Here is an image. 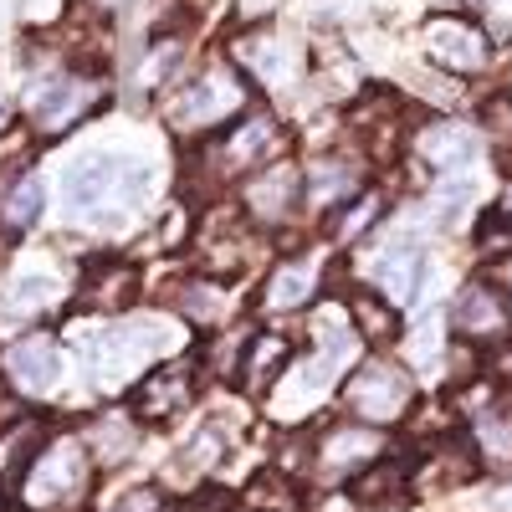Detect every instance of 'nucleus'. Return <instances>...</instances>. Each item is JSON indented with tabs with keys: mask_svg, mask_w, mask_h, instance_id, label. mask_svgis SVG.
I'll list each match as a JSON object with an SVG mask.
<instances>
[{
	"mask_svg": "<svg viewBox=\"0 0 512 512\" xmlns=\"http://www.w3.org/2000/svg\"><path fill=\"white\" fill-rule=\"evenodd\" d=\"M67 205L72 216L82 221H98L113 226L149 195V164L139 159H118V154H93V159H77L67 169Z\"/></svg>",
	"mask_w": 512,
	"mask_h": 512,
	"instance_id": "obj_1",
	"label": "nucleus"
},
{
	"mask_svg": "<svg viewBox=\"0 0 512 512\" xmlns=\"http://www.w3.org/2000/svg\"><path fill=\"white\" fill-rule=\"evenodd\" d=\"M88 446L82 441H57L47 451H36L26 466V507L31 512H72L82 497H88Z\"/></svg>",
	"mask_w": 512,
	"mask_h": 512,
	"instance_id": "obj_2",
	"label": "nucleus"
},
{
	"mask_svg": "<svg viewBox=\"0 0 512 512\" xmlns=\"http://www.w3.org/2000/svg\"><path fill=\"white\" fill-rule=\"evenodd\" d=\"M349 410L364 420V425H390L410 410V374L395 369V364H384V359H369L354 369L349 379Z\"/></svg>",
	"mask_w": 512,
	"mask_h": 512,
	"instance_id": "obj_3",
	"label": "nucleus"
},
{
	"mask_svg": "<svg viewBox=\"0 0 512 512\" xmlns=\"http://www.w3.org/2000/svg\"><path fill=\"white\" fill-rule=\"evenodd\" d=\"M282 149H287V134L277 128V118L251 113V118L226 123L221 149H216V169H221V175H251V169L272 164Z\"/></svg>",
	"mask_w": 512,
	"mask_h": 512,
	"instance_id": "obj_4",
	"label": "nucleus"
},
{
	"mask_svg": "<svg viewBox=\"0 0 512 512\" xmlns=\"http://www.w3.org/2000/svg\"><path fill=\"white\" fill-rule=\"evenodd\" d=\"M241 98H246V82L216 67V72L195 77L190 88L169 103V123L175 128H216L221 118H231L241 108Z\"/></svg>",
	"mask_w": 512,
	"mask_h": 512,
	"instance_id": "obj_5",
	"label": "nucleus"
},
{
	"mask_svg": "<svg viewBox=\"0 0 512 512\" xmlns=\"http://www.w3.org/2000/svg\"><path fill=\"white\" fill-rule=\"evenodd\" d=\"M451 328L466 344H502V338H512V303L492 282H466L451 303Z\"/></svg>",
	"mask_w": 512,
	"mask_h": 512,
	"instance_id": "obj_6",
	"label": "nucleus"
},
{
	"mask_svg": "<svg viewBox=\"0 0 512 512\" xmlns=\"http://www.w3.org/2000/svg\"><path fill=\"white\" fill-rule=\"evenodd\" d=\"M103 103V88L98 82H88V77H47L41 88L31 93V128L36 134H62V128H72L88 108H98Z\"/></svg>",
	"mask_w": 512,
	"mask_h": 512,
	"instance_id": "obj_7",
	"label": "nucleus"
},
{
	"mask_svg": "<svg viewBox=\"0 0 512 512\" xmlns=\"http://www.w3.org/2000/svg\"><path fill=\"white\" fill-rule=\"evenodd\" d=\"M425 52L446 72H482L492 62V41L472 21H431L425 26Z\"/></svg>",
	"mask_w": 512,
	"mask_h": 512,
	"instance_id": "obj_8",
	"label": "nucleus"
},
{
	"mask_svg": "<svg viewBox=\"0 0 512 512\" xmlns=\"http://www.w3.org/2000/svg\"><path fill=\"white\" fill-rule=\"evenodd\" d=\"M297 190H303V175H297L287 159H272L262 169H251V180H246V216H256L262 226L287 221Z\"/></svg>",
	"mask_w": 512,
	"mask_h": 512,
	"instance_id": "obj_9",
	"label": "nucleus"
},
{
	"mask_svg": "<svg viewBox=\"0 0 512 512\" xmlns=\"http://www.w3.org/2000/svg\"><path fill=\"white\" fill-rule=\"evenodd\" d=\"M384 451V436H379V425H338V431L323 436L318 446V466L328 477H344V472H364V466H374Z\"/></svg>",
	"mask_w": 512,
	"mask_h": 512,
	"instance_id": "obj_10",
	"label": "nucleus"
},
{
	"mask_svg": "<svg viewBox=\"0 0 512 512\" xmlns=\"http://www.w3.org/2000/svg\"><path fill=\"white\" fill-rule=\"evenodd\" d=\"M6 374H11L16 390H26V395H47L52 384H57V374H62L57 344H52V338H41V333L21 338V344L6 349Z\"/></svg>",
	"mask_w": 512,
	"mask_h": 512,
	"instance_id": "obj_11",
	"label": "nucleus"
},
{
	"mask_svg": "<svg viewBox=\"0 0 512 512\" xmlns=\"http://www.w3.org/2000/svg\"><path fill=\"white\" fill-rule=\"evenodd\" d=\"M415 154L431 164V169H461V164H472V159L482 154V139H477L466 123L436 118V123L415 139Z\"/></svg>",
	"mask_w": 512,
	"mask_h": 512,
	"instance_id": "obj_12",
	"label": "nucleus"
},
{
	"mask_svg": "<svg viewBox=\"0 0 512 512\" xmlns=\"http://www.w3.org/2000/svg\"><path fill=\"white\" fill-rule=\"evenodd\" d=\"M195 395V384H190V369L185 364H169V369H154L139 390H134V410L144 420H164V415H180Z\"/></svg>",
	"mask_w": 512,
	"mask_h": 512,
	"instance_id": "obj_13",
	"label": "nucleus"
},
{
	"mask_svg": "<svg viewBox=\"0 0 512 512\" xmlns=\"http://www.w3.org/2000/svg\"><path fill=\"white\" fill-rule=\"evenodd\" d=\"M313 297V262L308 256H292V262H282L267 282V308H303Z\"/></svg>",
	"mask_w": 512,
	"mask_h": 512,
	"instance_id": "obj_14",
	"label": "nucleus"
},
{
	"mask_svg": "<svg viewBox=\"0 0 512 512\" xmlns=\"http://www.w3.org/2000/svg\"><path fill=\"white\" fill-rule=\"evenodd\" d=\"M287 338H277V333H246V359H241V369H246V384L251 390H262V384H272V374H277V364H287Z\"/></svg>",
	"mask_w": 512,
	"mask_h": 512,
	"instance_id": "obj_15",
	"label": "nucleus"
},
{
	"mask_svg": "<svg viewBox=\"0 0 512 512\" xmlns=\"http://www.w3.org/2000/svg\"><path fill=\"white\" fill-rule=\"evenodd\" d=\"M374 282L384 292H395V297H415V287H420V251L415 246L384 251L379 262H374Z\"/></svg>",
	"mask_w": 512,
	"mask_h": 512,
	"instance_id": "obj_16",
	"label": "nucleus"
},
{
	"mask_svg": "<svg viewBox=\"0 0 512 512\" xmlns=\"http://www.w3.org/2000/svg\"><path fill=\"white\" fill-rule=\"evenodd\" d=\"M88 451H98L103 461H118V456L134 451V425H128L123 410H108L88 425Z\"/></svg>",
	"mask_w": 512,
	"mask_h": 512,
	"instance_id": "obj_17",
	"label": "nucleus"
},
{
	"mask_svg": "<svg viewBox=\"0 0 512 512\" xmlns=\"http://www.w3.org/2000/svg\"><path fill=\"white\" fill-rule=\"evenodd\" d=\"M359 185V169L349 159H323L308 180V200L313 205H338V195H349Z\"/></svg>",
	"mask_w": 512,
	"mask_h": 512,
	"instance_id": "obj_18",
	"label": "nucleus"
},
{
	"mask_svg": "<svg viewBox=\"0 0 512 512\" xmlns=\"http://www.w3.org/2000/svg\"><path fill=\"white\" fill-rule=\"evenodd\" d=\"M41 205H47V185H41L36 175H21L16 190L6 195V221L11 226H31L41 216Z\"/></svg>",
	"mask_w": 512,
	"mask_h": 512,
	"instance_id": "obj_19",
	"label": "nucleus"
},
{
	"mask_svg": "<svg viewBox=\"0 0 512 512\" xmlns=\"http://www.w3.org/2000/svg\"><path fill=\"white\" fill-rule=\"evenodd\" d=\"M395 487H400V466L379 456V461H374V472L364 466V472L354 477V487H349V492H354V497H359L364 507H374V502H384V497H390Z\"/></svg>",
	"mask_w": 512,
	"mask_h": 512,
	"instance_id": "obj_20",
	"label": "nucleus"
},
{
	"mask_svg": "<svg viewBox=\"0 0 512 512\" xmlns=\"http://www.w3.org/2000/svg\"><path fill=\"white\" fill-rule=\"evenodd\" d=\"M36 159V128L31 123H11V134L0 139V175H21Z\"/></svg>",
	"mask_w": 512,
	"mask_h": 512,
	"instance_id": "obj_21",
	"label": "nucleus"
},
{
	"mask_svg": "<svg viewBox=\"0 0 512 512\" xmlns=\"http://www.w3.org/2000/svg\"><path fill=\"white\" fill-rule=\"evenodd\" d=\"M354 323H359V333H369V338H390L395 328H400V318H395V308L390 303H379V297L369 292H359L354 297Z\"/></svg>",
	"mask_w": 512,
	"mask_h": 512,
	"instance_id": "obj_22",
	"label": "nucleus"
},
{
	"mask_svg": "<svg viewBox=\"0 0 512 512\" xmlns=\"http://www.w3.org/2000/svg\"><path fill=\"white\" fill-rule=\"evenodd\" d=\"M277 492H287V482H282L277 472H262V477L251 482L246 502H251L256 512H292V497H277Z\"/></svg>",
	"mask_w": 512,
	"mask_h": 512,
	"instance_id": "obj_23",
	"label": "nucleus"
},
{
	"mask_svg": "<svg viewBox=\"0 0 512 512\" xmlns=\"http://www.w3.org/2000/svg\"><path fill=\"white\" fill-rule=\"evenodd\" d=\"M47 303H52V292H47V282H36V277H26V282H16L6 292V313H36Z\"/></svg>",
	"mask_w": 512,
	"mask_h": 512,
	"instance_id": "obj_24",
	"label": "nucleus"
},
{
	"mask_svg": "<svg viewBox=\"0 0 512 512\" xmlns=\"http://www.w3.org/2000/svg\"><path fill=\"white\" fill-rule=\"evenodd\" d=\"M374 221H379V195H359V200H354V210H349L344 221H338V236L349 241V236H359V231H364V226H374Z\"/></svg>",
	"mask_w": 512,
	"mask_h": 512,
	"instance_id": "obj_25",
	"label": "nucleus"
},
{
	"mask_svg": "<svg viewBox=\"0 0 512 512\" xmlns=\"http://www.w3.org/2000/svg\"><path fill=\"white\" fill-rule=\"evenodd\" d=\"M26 446H36V425H21L16 436L0 441V477H6L11 466H21V461H26ZM26 466H31V461H26Z\"/></svg>",
	"mask_w": 512,
	"mask_h": 512,
	"instance_id": "obj_26",
	"label": "nucleus"
},
{
	"mask_svg": "<svg viewBox=\"0 0 512 512\" xmlns=\"http://www.w3.org/2000/svg\"><path fill=\"white\" fill-rule=\"evenodd\" d=\"M472 6L487 16L492 36H512V0H472Z\"/></svg>",
	"mask_w": 512,
	"mask_h": 512,
	"instance_id": "obj_27",
	"label": "nucleus"
},
{
	"mask_svg": "<svg viewBox=\"0 0 512 512\" xmlns=\"http://www.w3.org/2000/svg\"><path fill=\"white\" fill-rule=\"evenodd\" d=\"M113 512H164V497L154 487H134V492H123L113 502Z\"/></svg>",
	"mask_w": 512,
	"mask_h": 512,
	"instance_id": "obj_28",
	"label": "nucleus"
},
{
	"mask_svg": "<svg viewBox=\"0 0 512 512\" xmlns=\"http://www.w3.org/2000/svg\"><path fill=\"white\" fill-rule=\"evenodd\" d=\"M492 507H497V512H512V487H507V492H502V497H497Z\"/></svg>",
	"mask_w": 512,
	"mask_h": 512,
	"instance_id": "obj_29",
	"label": "nucleus"
},
{
	"mask_svg": "<svg viewBox=\"0 0 512 512\" xmlns=\"http://www.w3.org/2000/svg\"><path fill=\"white\" fill-rule=\"evenodd\" d=\"M36 6H52V0H26V11H36Z\"/></svg>",
	"mask_w": 512,
	"mask_h": 512,
	"instance_id": "obj_30",
	"label": "nucleus"
},
{
	"mask_svg": "<svg viewBox=\"0 0 512 512\" xmlns=\"http://www.w3.org/2000/svg\"><path fill=\"white\" fill-rule=\"evenodd\" d=\"M502 282H507V287H512V262H507V267H502Z\"/></svg>",
	"mask_w": 512,
	"mask_h": 512,
	"instance_id": "obj_31",
	"label": "nucleus"
},
{
	"mask_svg": "<svg viewBox=\"0 0 512 512\" xmlns=\"http://www.w3.org/2000/svg\"><path fill=\"white\" fill-rule=\"evenodd\" d=\"M502 216H507V221H512V195H507V205H502Z\"/></svg>",
	"mask_w": 512,
	"mask_h": 512,
	"instance_id": "obj_32",
	"label": "nucleus"
},
{
	"mask_svg": "<svg viewBox=\"0 0 512 512\" xmlns=\"http://www.w3.org/2000/svg\"><path fill=\"white\" fill-rule=\"evenodd\" d=\"M11 512H31V507H11Z\"/></svg>",
	"mask_w": 512,
	"mask_h": 512,
	"instance_id": "obj_33",
	"label": "nucleus"
},
{
	"mask_svg": "<svg viewBox=\"0 0 512 512\" xmlns=\"http://www.w3.org/2000/svg\"><path fill=\"white\" fill-rule=\"evenodd\" d=\"M0 113H6V103H0Z\"/></svg>",
	"mask_w": 512,
	"mask_h": 512,
	"instance_id": "obj_34",
	"label": "nucleus"
}]
</instances>
